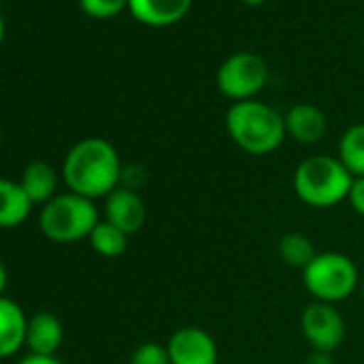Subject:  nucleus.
Segmentation results:
<instances>
[{
	"label": "nucleus",
	"mask_w": 364,
	"mask_h": 364,
	"mask_svg": "<svg viewBox=\"0 0 364 364\" xmlns=\"http://www.w3.org/2000/svg\"><path fill=\"white\" fill-rule=\"evenodd\" d=\"M193 0H129V14L144 26L165 28L185 20Z\"/></svg>",
	"instance_id": "10"
},
{
	"label": "nucleus",
	"mask_w": 364,
	"mask_h": 364,
	"mask_svg": "<svg viewBox=\"0 0 364 364\" xmlns=\"http://www.w3.org/2000/svg\"><path fill=\"white\" fill-rule=\"evenodd\" d=\"M268 84V65L259 54L238 52L225 58L217 71V88L234 103L255 99Z\"/></svg>",
	"instance_id": "6"
},
{
	"label": "nucleus",
	"mask_w": 364,
	"mask_h": 364,
	"mask_svg": "<svg viewBox=\"0 0 364 364\" xmlns=\"http://www.w3.org/2000/svg\"><path fill=\"white\" fill-rule=\"evenodd\" d=\"M122 163L116 146L103 137L80 139L65 156L63 180L71 193L88 200L107 198L120 187Z\"/></svg>",
	"instance_id": "1"
},
{
	"label": "nucleus",
	"mask_w": 364,
	"mask_h": 364,
	"mask_svg": "<svg viewBox=\"0 0 364 364\" xmlns=\"http://www.w3.org/2000/svg\"><path fill=\"white\" fill-rule=\"evenodd\" d=\"M18 364H63L58 355H39V353H28L24 355Z\"/></svg>",
	"instance_id": "22"
},
{
	"label": "nucleus",
	"mask_w": 364,
	"mask_h": 364,
	"mask_svg": "<svg viewBox=\"0 0 364 364\" xmlns=\"http://www.w3.org/2000/svg\"><path fill=\"white\" fill-rule=\"evenodd\" d=\"M0 146H3V129H0Z\"/></svg>",
	"instance_id": "27"
},
{
	"label": "nucleus",
	"mask_w": 364,
	"mask_h": 364,
	"mask_svg": "<svg viewBox=\"0 0 364 364\" xmlns=\"http://www.w3.org/2000/svg\"><path fill=\"white\" fill-rule=\"evenodd\" d=\"M302 283L315 302L336 304L355 291L358 268L343 253H317L313 262L302 270Z\"/></svg>",
	"instance_id": "5"
},
{
	"label": "nucleus",
	"mask_w": 364,
	"mask_h": 364,
	"mask_svg": "<svg viewBox=\"0 0 364 364\" xmlns=\"http://www.w3.org/2000/svg\"><path fill=\"white\" fill-rule=\"evenodd\" d=\"M362 294H364V281H362Z\"/></svg>",
	"instance_id": "28"
},
{
	"label": "nucleus",
	"mask_w": 364,
	"mask_h": 364,
	"mask_svg": "<svg viewBox=\"0 0 364 364\" xmlns=\"http://www.w3.org/2000/svg\"><path fill=\"white\" fill-rule=\"evenodd\" d=\"M336 159L353 178L364 176V122L349 127L338 139Z\"/></svg>",
	"instance_id": "16"
},
{
	"label": "nucleus",
	"mask_w": 364,
	"mask_h": 364,
	"mask_svg": "<svg viewBox=\"0 0 364 364\" xmlns=\"http://www.w3.org/2000/svg\"><path fill=\"white\" fill-rule=\"evenodd\" d=\"M33 206L20 182L0 178V230L20 228L31 217Z\"/></svg>",
	"instance_id": "15"
},
{
	"label": "nucleus",
	"mask_w": 364,
	"mask_h": 364,
	"mask_svg": "<svg viewBox=\"0 0 364 364\" xmlns=\"http://www.w3.org/2000/svg\"><path fill=\"white\" fill-rule=\"evenodd\" d=\"M129 364H171L167 345H161V343H154V341L141 343L133 351Z\"/></svg>",
	"instance_id": "20"
},
{
	"label": "nucleus",
	"mask_w": 364,
	"mask_h": 364,
	"mask_svg": "<svg viewBox=\"0 0 364 364\" xmlns=\"http://www.w3.org/2000/svg\"><path fill=\"white\" fill-rule=\"evenodd\" d=\"M3 39H5V20L0 16V43H3Z\"/></svg>",
	"instance_id": "26"
},
{
	"label": "nucleus",
	"mask_w": 364,
	"mask_h": 364,
	"mask_svg": "<svg viewBox=\"0 0 364 364\" xmlns=\"http://www.w3.org/2000/svg\"><path fill=\"white\" fill-rule=\"evenodd\" d=\"M80 7L88 18L112 20L129 9V0H80Z\"/></svg>",
	"instance_id": "19"
},
{
	"label": "nucleus",
	"mask_w": 364,
	"mask_h": 364,
	"mask_svg": "<svg viewBox=\"0 0 364 364\" xmlns=\"http://www.w3.org/2000/svg\"><path fill=\"white\" fill-rule=\"evenodd\" d=\"M28 334V317L24 309L3 296L0 298V360L16 355L26 345Z\"/></svg>",
	"instance_id": "11"
},
{
	"label": "nucleus",
	"mask_w": 364,
	"mask_h": 364,
	"mask_svg": "<svg viewBox=\"0 0 364 364\" xmlns=\"http://www.w3.org/2000/svg\"><path fill=\"white\" fill-rule=\"evenodd\" d=\"M105 221L133 236L146 223V204L133 189L118 187L105 198Z\"/></svg>",
	"instance_id": "9"
},
{
	"label": "nucleus",
	"mask_w": 364,
	"mask_h": 364,
	"mask_svg": "<svg viewBox=\"0 0 364 364\" xmlns=\"http://www.w3.org/2000/svg\"><path fill=\"white\" fill-rule=\"evenodd\" d=\"M225 129L232 141L253 156L274 152L287 135L285 118L268 103L255 99L234 103L225 114Z\"/></svg>",
	"instance_id": "2"
},
{
	"label": "nucleus",
	"mask_w": 364,
	"mask_h": 364,
	"mask_svg": "<svg viewBox=\"0 0 364 364\" xmlns=\"http://www.w3.org/2000/svg\"><path fill=\"white\" fill-rule=\"evenodd\" d=\"M7 285H9V272H7V266H5L3 262H0V298L5 296Z\"/></svg>",
	"instance_id": "24"
},
{
	"label": "nucleus",
	"mask_w": 364,
	"mask_h": 364,
	"mask_svg": "<svg viewBox=\"0 0 364 364\" xmlns=\"http://www.w3.org/2000/svg\"><path fill=\"white\" fill-rule=\"evenodd\" d=\"M65 338V328L63 321L48 311L35 313L28 319V334H26V345L31 353L39 355H56Z\"/></svg>",
	"instance_id": "13"
},
{
	"label": "nucleus",
	"mask_w": 364,
	"mask_h": 364,
	"mask_svg": "<svg viewBox=\"0 0 364 364\" xmlns=\"http://www.w3.org/2000/svg\"><path fill=\"white\" fill-rule=\"evenodd\" d=\"M88 242L92 247L95 253H99L101 257H120L127 247H129V236L118 230L116 225L107 223V221H99L97 228L92 230V234L88 236Z\"/></svg>",
	"instance_id": "17"
},
{
	"label": "nucleus",
	"mask_w": 364,
	"mask_h": 364,
	"mask_svg": "<svg viewBox=\"0 0 364 364\" xmlns=\"http://www.w3.org/2000/svg\"><path fill=\"white\" fill-rule=\"evenodd\" d=\"M99 221L95 202L71 191L58 193L39 213L41 234L56 245H73L88 238Z\"/></svg>",
	"instance_id": "4"
},
{
	"label": "nucleus",
	"mask_w": 364,
	"mask_h": 364,
	"mask_svg": "<svg viewBox=\"0 0 364 364\" xmlns=\"http://www.w3.org/2000/svg\"><path fill=\"white\" fill-rule=\"evenodd\" d=\"M304 364H332V358H330V353L313 351V353L304 360Z\"/></svg>",
	"instance_id": "23"
},
{
	"label": "nucleus",
	"mask_w": 364,
	"mask_h": 364,
	"mask_svg": "<svg viewBox=\"0 0 364 364\" xmlns=\"http://www.w3.org/2000/svg\"><path fill=\"white\" fill-rule=\"evenodd\" d=\"M347 202L351 204V208H353L360 217H364V176H362V178H353Z\"/></svg>",
	"instance_id": "21"
},
{
	"label": "nucleus",
	"mask_w": 364,
	"mask_h": 364,
	"mask_svg": "<svg viewBox=\"0 0 364 364\" xmlns=\"http://www.w3.org/2000/svg\"><path fill=\"white\" fill-rule=\"evenodd\" d=\"M18 182L35 206L37 204L46 206L58 196V171L46 161L28 163Z\"/></svg>",
	"instance_id": "14"
},
{
	"label": "nucleus",
	"mask_w": 364,
	"mask_h": 364,
	"mask_svg": "<svg viewBox=\"0 0 364 364\" xmlns=\"http://www.w3.org/2000/svg\"><path fill=\"white\" fill-rule=\"evenodd\" d=\"M300 328L313 351L332 353L345 341V319L334 304L313 302L302 311Z\"/></svg>",
	"instance_id": "7"
},
{
	"label": "nucleus",
	"mask_w": 364,
	"mask_h": 364,
	"mask_svg": "<svg viewBox=\"0 0 364 364\" xmlns=\"http://www.w3.org/2000/svg\"><path fill=\"white\" fill-rule=\"evenodd\" d=\"M279 255H281L285 266L304 270L313 262L317 251H315V247H313L309 236H304L300 232H289L279 242Z\"/></svg>",
	"instance_id": "18"
},
{
	"label": "nucleus",
	"mask_w": 364,
	"mask_h": 364,
	"mask_svg": "<svg viewBox=\"0 0 364 364\" xmlns=\"http://www.w3.org/2000/svg\"><path fill=\"white\" fill-rule=\"evenodd\" d=\"M353 176L336 156L315 154L294 171V191L311 208H332L349 198Z\"/></svg>",
	"instance_id": "3"
},
{
	"label": "nucleus",
	"mask_w": 364,
	"mask_h": 364,
	"mask_svg": "<svg viewBox=\"0 0 364 364\" xmlns=\"http://www.w3.org/2000/svg\"><path fill=\"white\" fill-rule=\"evenodd\" d=\"M245 5H249V7H259V5H264L266 0H242Z\"/></svg>",
	"instance_id": "25"
},
{
	"label": "nucleus",
	"mask_w": 364,
	"mask_h": 364,
	"mask_svg": "<svg viewBox=\"0 0 364 364\" xmlns=\"http://www.w3.org/2000/svg\"><path fill=\"white\" fill-rule=\"evenodd\" d=\"M167 351H169L171 364H217L219 362V347L215 338L198 326L178 328L167 341Z\"/></svg>",
	"instance_id": "8"
},
{
	"label": "nucleus",
	"mask_w": 364,
	"mask_h": 364,
	"mask_svg": "<svg viewBox=\"0 0 364 364\" xmlns=\"http://www.w3.org/2000/svg\"><path fill=\"white\" fill-rule=\"evenodd\" d=\"M285 118V131L291 135L298 144L311 146L323 139L328 131V118L326 114L311 103H298L287 109Z\"/></svg>",
	"instance_id": "12"
}]
</instances>
